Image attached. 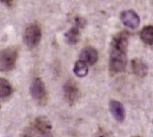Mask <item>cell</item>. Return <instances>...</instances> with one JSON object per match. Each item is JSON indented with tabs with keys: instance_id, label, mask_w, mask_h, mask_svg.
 I'll return each instance as SVG.
<instances>
[{
	"instance_id": "cell-1",
	"label": "cell",
	"mask_w": 153,
	"mask_h": 137,
	"mask_svg": "<svg viewBox=\"0 0 153 137\" xmlns=\"http://www.w3.org/2000/svg\"><path fill=\"white\" fill-rule=\"evenodd\" d=\"M129 45V33L120 32L113 38L110 51V70L113 73L124 71L127 64V48Z\"/></svg>"
},
{
	"instance_id": "cell-2",
	"label": "cell",
	"mask_w": 153,
	"mask_h": 137,
	"mask_svg": "<svg viewBox=\"0 0 153 137\" xmlns=\"http://www.w3.org/2000/svg\"><path fill=\"white\" fill-rule=\"evenodd\" d=\"M19 57V51L15 47H8L1 51L0 57V70L2 72L10 71L14 68Z\"/></svg>"
},
{
	"instance_id": "cell-3",
	"label": "cell",
	"mask_w": 153,
	"mask_h": 137,
	"mask_svg": "<svg viewBox=\"0 0 153 137\" xmlns=\"http://www.w3.org/2000/svg\"><path fill=\"white\" fill-rule=\"evenodd\" d=\"M42 39V31L38 25L33 24L25 28L23 34V42L28 48H35L40 44Z\"/></svg>"
},
{
	"instance_id": "cell-4",
	"label": "cell",
	"mask_w": 153,
	"mask_h": 137,
	"mask_svg": "<svg viewBox=\"0 0 153 137\" xmlns=\"http://www.w3.org/2000/svg\"><path fill=\"white\" fill-rule=\"evenodd\" d=\"M30 95L33 99L40 105H45L47 103V90L45 83L41 78H35L30 84Z\"/></svg>"
},
{
	"instance_id": "cell-5",
	"label": "cell",
	"mask_w": 153,
	"mask_h": 137,
	"mask_svg": "<svg viewBox=\"0 0 153 137\" xmlns=\"http://www.w3.org/2000/svg\"><path fill=\"white\" fill-rule=\"evenodd\" d=\"M30 127L38 134L39 137H47L51 135L50 132L52 129V124L50 120L47 117H44V116H41V117H38L36 119Z\"/></svg>"
},
{
	"instance_id": "cell-6",
	"label": "cell",
	"mask_w": 153,
	"mask_h": 137,
	"mask_svg": "<svg viewBox=\"0 0 153 137\" xmlns=\"http://www.w3.org/2000/svg\"><path fill=\"white\" fill-rule=\"evenodd\" d=\"M79 89L73 80H68L64 84V98L66 102L70 105H73L77 102L79 98Z\"/></svg>"
},
{
	"instance_id": "cell-7",
	"label": "cell",
	"mask_w": 153,
	"mask_h": 137,
	"mask_svg": "<svg viewBox=\"0 0 153 137\" xmlns=\"http://www.w3.org/2000/svg\"><path fill=\"white\" fill-rule=\"evenodd\" d=\"M121 20L126 27H128L129 28L135 30L139 27L140 25V17L137 14L136 11L132 9L125 10L121 13Z\"/></svg>"
},
{
	"instance_id": "cell-8",
	"label": "cell",
	"mask_w": 153,
	"mask_h": 137,
	"mask_svg": "<svg viewBox=\"0 0 153 137\" xmlns=\"http://www.w3.org/2000/svg\"><path fill=\"white\" fill-rule=\"evenodd\" d=\"M79 58L80 60L84 61L88 65H93L94 63H97L98 59V53L94 48L86 47L81 51Z\"/></svg>"
},
{
	"instance_id": "cell-9",
	"label": "cell",
	"mask_w": 153,
	"mask_h": 137,
	"mask_svg": "<svg viewBox=\"0 0 153 137\" xmlns=\"http://www.w3.org/2000/svg\"><path fill=\"white\" fill-rule=\"evenodd\" d=\"M110 110L113 117L118 122H123L125 120V109L120 102L115 100H111L110 102Z\"/></svg>"
},
{
	"instance_id": "cell-10",
	"label": "cell",
	"mask_w": 153,
	"mask_h": 137,
	"mask_svg": "<svg viewBox=\"0 0 153 137\" xmlns=\"http://www.w3.org/2000/svg\"><path fill=\"white\" fill-rule=\"evenodd\" d=\"M132 71L136 76L143 78L148 73V66L144 61L140 59H134L132 60Z\"/></svg>"
},
{
	"instance_id": "cell-11",
	"label": "cell",
	"mask_w": 153,
	"mask_h": 137,
	"mask_svg": "<svg viewBox=\"0 0 153 137\" xmlns=\"http://www.w3.org/2000/svg\"><path fill=\"white\" fill-rule=\"evenodd\" d=\"M64 38H65V42L68 45H75V44H77L79 42V39H80L79 28L77 27L71 28L69 31H67L65 33Z\"/></svg>"
},
{
	"instance_id": "cell-12",
	"label": "cell",
	"mask_w": 153,
	"mask_h": 137,
	"mask_svg": "<svg viewBox=\"0 0 153 137\" xmlns=\"http://www.w3.org/2000/svg\"><path fill=\"white\" fill-rule=\"evenodd\" d=\"M73 72L75 75L80 77V78L85 77L88 73V64H86L84 61L79 59L78 61L75 62L74 67H73Z\"/></svg>"
},
{
	"instance_id": "cell-13",
	"label": "cell",
	"mask_w": 153,
	"mask_h": 137,
	"mask_svg": "<svg viewBox=\"0 0 153 137\" xmlns=\"http://www.w3.org/2000/svg\"><path fill=\"white\" fill-rule=\"evenodd\" d=\"M140 38L147 45H153V25H146L142 28Z\"/></svg>"
},
{
	"instance_id": "cell-14",
	"label": "cell",
	"mask_w": 153,
	"mask_h": 137,
	"mask_svg": "<svg viewBox=\"0 0 153 137\" xmlns=\"http://www.w3.org/2000/svg\"><path fill=\"white\" fill-rule=\"evenodd\" d=\"M12 94V85L9 83V81L5 78L0 79V95L1 99L9 97Z\"/></svg>"
},
{
	"instance_id": "cell-15",
	"label": "cell",
	"mask_w": 153,
	"mask_h": 137,
	"mask_svg": "<svg viewBox=\"0 0 153 137\" xmlns=\"http://www.w3.org/2000/svg\"><path fill=\"white\" fill-rule=\"evenodd\" d=\"M75 27L79 28H82L85 27V20L83 19H81V17H77L76 19H75Z\"/></svg>"
},
{
	"instance_id": "cell-16",
	"label": "cell",
	"mask_w": 153,
	"mask_h": 137,
	"mask_svg": "<svg viewBox=\"0 0 153 137\" xmlns=\"http://www.w3.org/2000/svg\"><path fill=\"white\" fill-rule=\"evenodd\" d=\"M14 0H1L2 3H4L5 5H7V6H11L12 3H13Z\"/></svg>"
},
{
	"instance_id": "cell-17",
	"label": "cell",
	"mask_w": 153,
	"mask_h": 137,
	"mask_svg": "<svg viewBox=\"0 0 153 137\" xmlns=\"http://www.w3.org/2000/svg\"><path fill=\"white\" fill-rule=\"evenodd\" d=\"M134 137H139V136H134Z\"/></svg>"
},
{
	"instance_id": "cell-18",
	"label": "cell",
	"mask_w": 153,
	"mask_h": 137,
	"mask_svg": "<svg viewBox=\"0 0 153 137\" xmlns=\"http://www.w3.org/2000/svg\"><path fill=\"white\" fill-rule=\"evenodd\" d=\"M151 1H152V2H153V0H151Z\"/></svg>"
}]
</instances>
